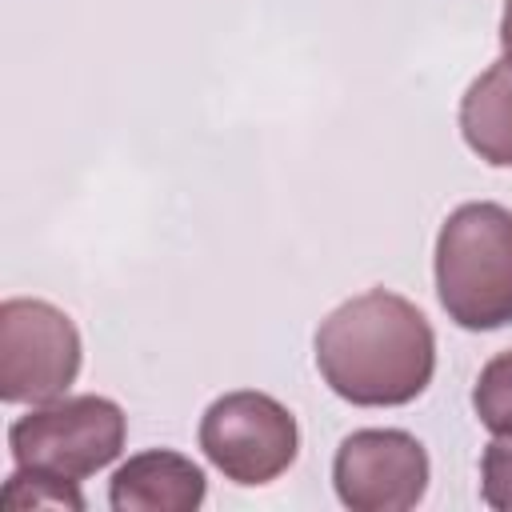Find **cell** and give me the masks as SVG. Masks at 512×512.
I'll return each mask as SVG.
<instances>
[{
  "label": "cell",
  "instance_id": "1",
  "mask_svg": "<svg viewBox=\"0 0 512 512\" xmlns=\"http://www.w3.org/2000/svg\"><path fill=\"white\" fill-rule=\"evenodd\" d=\"M316 368L324 384L348 404H408L432 380L436 336L412 300L372 288L344 300L320 320Z\"/></svg>",
  "mask_w": 512,
  "mask_h": 512
},
{
  "label": "cell",
  "instance_id": "2",
  "mask_svg": "<svg viewBox=\"0 0 512 512\" xmlns=\"http://www.w3.org/2000/svg\"><path fill=\"white\" fill-rule=\"evenodd\" d=\"M436 296L472 332L512 324V212L492 200L460 204L436 236Z\"/></svg>",
  "mask_w": 512,
  "mask_h": 512
},
{
  "label": "cell",
  "instance_id": "3",
  "mask_svg": "<svg viewBox=\"0 0 512 512\" xmlns=\"http://www.w3.org/2000/svg\"><path fill=\"white\" fill-rule=\"evenodd\" d=\"M128 420L108 396H56L8 428V448L20 468L84 480L112 464L124 448Z\"/></svg>",
  "mask_w": 512,
  "mask_h": 512
},
{
  "label": "cell",
  "instance_id": "4",
  "mask_svg": "<svg viewBox=\"0 0 512 512\" xmlns=\"http://www.w3.org/2000/svg\"><path fill=\"white\" fill-rule=\"evenodd\" d=\"M80 372V332L48 300L12 296L0 304V400L48 404Z\"/></svg>",
  "mask_w": 512,
  "mask_h": 512
},
{
  "label": "cell",
  "instance_id": "5",
  "mask_svg": "<svg viewBox=\"0 0 512 512\" xmlns=\"http://www.w3.org/2000/svg\"><path fill=\"white\" fill-rule=\"evenodd\" d=\"M204 456L236 484L276 480L300 448L292 412L264 392H228L208 404L200 420Z\"/></svg>",
  "mask_w": 512,
  "mask_h": 512
},
{
  "label": "cell",
  "instance_id": "6",
  "mask_svg": "<svg viewBox=\"0 0 512 512\" xmlns=\"http://www.w3.org/2000/svg\"><path fill=\"white\" fill-rule=\"evenodd\" d=\"M332 484L352 512H404L428 488V452L400 428H364L336 448Z\"/></svg>",
  "mask_w": 512,
  "mask_h": 512
},
{
  "label": "cell",
  "instance_id": "7",
  "mask_svg": "<svg viewBox=\"0 0 512 512\" xmlns=\"http://www.w3.org/2000/svg\"><path fill=\"white\" fill-rule=\"evenodd\" d=\"M204 500V472L180 452H140L128 456L108 488L116 512H192Z\"/></svg>",
  "mask_w": 512,
  "mask_h": 512
},
{
  "label": "cell",
  "instance_id": "8",
  "mask_svg": "<svg viewBox=\"0 0 512 512\" xmlns=\"http://www.w3.org/2000/svg\"><path fill=\"white\" fill-rule=\"evenodd\" d=\"M460 132L468 148L496 164L512 168V64L500 60L480 72L460 100Z\"/></svg>",
  "mask_w": 512,
  "mask_h": 512
},
{
  "label": "cell",
  "instance_id": "9",
  "mask_svg": "<svg viewBox=\"0 0 512 512\" xmlns=\"http://www.w3.org/2000/svg\"><path fill=\"white\" fill-rule=\"evenodd\" d=\"M0 504L8 512H24V508H84V496L76 492V480L52 476V472H36V468H20L8 476Z\"/></svg>",
  "mask_w": 512,
  "mask_h": 512
},
{
  "label": "cell",
  "instance_id": "10",
  "mask_svg": "<svg viewBox=\"0 0 512 512\" xmlns=\"http://www.w3.org/2000/svg\"><path fill=\"white\" fill-rule=\"evenodd\" d=\"M472 408L492 436H512V348L480 368V380L472 388Z\"/></svg>",
  "mask_w": 512,
  "mask_h": 512
},
{
  "label": "cell",
  "instance_id": "11",
  "mask_svg": "<svg viewBox=\"0 0 512 512\" xmlns=\"http://www.w3.org/2000/svg\"><path fill=\"white\" fill-rule=\"evenodd\" d=\"M480 488L484 500L500 512H512V436H500L480 456Z\"/></svg>",
  "mask_w": 512,
  "mask_h": 512
},
{
  "label": "cell",
  "instance_id": "12",
  "mask_svg": "<svg viewBox=\"0 0 512 512\" xmlns=\"http://www.w3.org/2000/svg\"><path fill=\"white\" fill-rule=\"evenodd\" d=\"M500 48H504V60L512 64V0H504V16H500Z\"/></svg>",
  "mask_w": 512,
  "mask_h": 512
}]
</instances>
